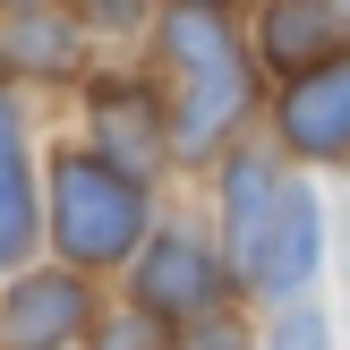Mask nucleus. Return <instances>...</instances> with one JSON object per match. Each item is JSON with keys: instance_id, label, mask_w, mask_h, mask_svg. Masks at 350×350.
<instances>
[{"instance_id": "obj_1", "label": "nucleus", "mask_w": 350, "mask_h": 350, "mask_svg": "<svg viewBox=\"0 0 350 350\" xmlns=\"http://www.w3.org/2000/svg\"><path fill=\"white\" fill-rule=\"evenodd\" d=\"M163 51L180 60V120H171V146L180 154H205L222 129L239 120V103H248V68H239L231 51V26H222L214 9H180L163 26Z\"/></svg>"}, {"instance_id": "obj_2", "label": "nucleus", "mask_w": 350, "mask_h": 350, "mask_svg": "<svg viewBox=\"0 0 350 350\" xmlns=\"http://www.w3.org/2000/svg\"><path fill=\"white\" fill-rule=\"evenodd\" d=\"M51 231H60V248L85 256V265H120V256L137 248V231H146V188H137V171L85 163V154L51 163Z\"/></svg>"}, {"instance_id": "obj_3", "label": "nucleus", "mask_w": 350, "mask_h": 350, "mask_svg": "<svg viewBox=\"0 0 350 350\" xmlns=\"http://www.w3.org/2000/svg\"><path fill=\"white\" fill-rule=\"evenodd\" d=\"M282 137L299 154H350V60L317 68L282 94Z\"/></svg>"}, {"instance_id": "obj_4", "label": "nucleus", "mask_w": 350, "mask_h": 350, "mask_svg": "<svg viewBox=\"0 0 350 350\" xmlns=\"http://www.w3.org/2000/svg\"><path fill=\"white\" fill-rule=\"evenodd\" d=\"M137 291H146L154 317H197V308H214V265H205V248L188 231H163L146 248V265H137Z\"/></svg>"}, {"instance_id": "obj_5", "label": "nucleus", "mask_w": 350, "mask_h": 350, "mask_svg": "<svg viewBox=\"0 0 350 350\" xmlns=\"http://www.w3.org/2000/svg\"><path fill=\"white\" fill-rule=\"evenodd\" d=\"M85 325V291L68 282V273H43V282H17L9 308H0V334H9V350H51L68 342Z\"/></svg>"}, {"instance_id": "obj_6", "label": "nucleus", "mask_w": 350, "mask_h": 350, "mask_svg": "<svg viewBox=\"0 0 350 350\" xmlns=\"http://www.w3.org/2000/svg\"><path fill=\"white\" fill-rule=\"evenodd\" d=\"M282 197L291 188H273V171L256 163H231V256H239V273L256 282V265H265V231H273V214H282Z\"/></svg>"}, {"instance_id": "obj_7", "label": "nucleus", "mask_w": 350, "mask_h": 350, "mask_svg": "<svg viewBox=\"0 0 350 350\" xmlns=\"http://www.w3.org/2000/svg\"><path fill=\"white\" fill-rule=\"evenodd\" d=\"M308 273H317V197L291 188L282 214H273V231H265V265H256V282H265V291H299Z\"/></svg>"}, {"instance_id": "obj_8", "label": "nucleus", "mask_w": 350, "mask_h": 350, "mask_svg": "<svg viewBox=\"0 0 350 350\" xmlns=\"http://www.w3.org/2000/svg\"><path fill=\"white\" fill-rule=\"evenodd\" d=\"M334 9L325 0H282V9L265 17V60L273 68H291V77H317L325 68V51H334Z\"/></svg>"}, {"instance_id": "obj_9", "label": "nucleus", "mask_w": 350, "mask_h": 350, "mask_svg": "<svg viewBox=\"0 0 350 350\" xmlns=\"http://www.w3.org/2000/svg\"><path fill=\"white\" fill-rule=\"evenodd\" d=\"M34 248V188H26V146H17V111L0 94V265Z\"/></svg>"}, {"instance_id": "obj_10", "label": "nucleus", "mask_w": 350, "mask_h": 350, "mask_svg": "<svg viewBox=\"0 0 350 350\" xmlns=\"http://www.w3.org/2000/svg\"><path fill=\"white\" fill-rule=\"evenodd\" d=\"M94 120H103V137H111V163H120V154H129V171L154 163V146H163V137H154V120H146V94H103Z\"/></svg>"}, {"instance_id": "obj_11", "label": "nucleus", "mask_w": 350, "mask_h": 350, "mask_svg": "<svg viewBox=\"0 0 350 350\" xmlns=\"http://www.w3.org/2000/svg\"><path fill=\"white\" fill-rule=\"evenodd\" d=\"M17 60H68V26H51L43 9L17 17Z\"/></svg>"}, {"instance_id": "obj_12", "label": "nucleus", "mask_w": 350, "mask_h": 350, "mask_svg": "<svg viewBox=\"0 0 350 350\" xmlns=\"http://www.w3.org/2000/svg\"><path fill=\"white\" fill-rule=\"evenodd\" d=\"M273 350H325V317H308V308H299V317L273 334Z\"/></svg>"}, {"instance_id": "obj_13", "label": "nucleus", "mask_w": 350, "mask_h": 350, "mask_svg": "<svg viewBox=\"0 0 350 350\" xmlns=\"http://www.w3.org/2000/svg\"><path fill=\"white\" fill-rule=\"evenodd\" d=\"M85 17H103V26H120V17H137V0H85Z\"/></svg>"}, {"instance_id": "obj_14", "label": "nucleus", "mask_w": 350, "mask_h": 350, "mask_svg": "<svg viewBox=\"0 0 350 350\" xmlns=\"http://www.w3.org/2000/svg\"><path fill=\"white\" fill-rule=\"evenodd\" d=\"M197 350H239V342H231V334H205V342H197Z\"/></svg>"}, {"instance_id": "obj_15", "label": "nucleus", "mask_w": 350, "mask_h": 350, "mask_svg": "<svg viewBox=\"0 0 350 350\" xmlns=\"http://www.w3.org/2000/svg\"><path fill=\"white\" fill-rule=\"evenodd\" d=\"M103 350H137V334H111V342H103Z\"/></svg>"}, {"instance_id": "obj_16", "label": "nucleus", "mask_w": 350, "mask_h": 350, "mask_svg": "<svg viewBox=\"0 0 350 350\" xmlns=\"http://www.w3.org/2000/svg\"><path fill=\"white\" fill-rule=\"evenodd\" d=\"M188 9H214V0H188Z\"/></svg>"}]
</instances>
